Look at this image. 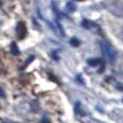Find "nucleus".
I'll use <instances>...</instances> for the list:
<instances>
[{"label":"nucleus","instance_id":"obj_9","mask_svg":"<svg viewBox=\"0 0 123 123\" xmlns=\"http://www.w3.org/2000/svg\"><path fill=\"white\" fill-rule=\"evenodd\" d=\"M2 91V90H0V96H4V93H3V92H1Z\"/></svg>","mask_w":123,"mask_h":123},{"label":"nucleus","instance_id":"obj_6","mask_svg":"<svg viewBox=\"0 0 123 123\" xmlns=\"http://www.w3.org/2000/svg\"><path fill=\"white\" fill-rule=\"evenodd\" d=\"M66 10H67V12H74V11L76 10V6H74V3H72V2H68L67 6H66Z\"/></svg>","mask_w":123,"mask_h":123},{"label":"nucleus","instance_id":"obj_10","mask_svg":"<svg viewBox=\"0 0 123 123\" xmlns=\"http://www.w3.org/2000/svg\"><path fill=\"white\" fill-rule=\"evenodd\" d=\"M76 1H83V0H76Z\"/></svg>","mask_w":123,"mask_h":123},{"label":"nucleus","instance_id":"obj_11","mask_svg":"<svg viewBox=\"0 0 123 123\" xmlns=\"http://www.w3.org/2000/svg\"><path fill=\"white\" fill-rule=\"evenodd\" d=\"M0 6H1V0H0Z\"/></svg>","mask_w":123,"mask_h":123},{"label":"nucleus","instance_id":"obj_8","mask_svg":"<svg viewBox=\"0 0 123 123\" xmlns=\"http://www.w3.org/2000/svg\"><path fill=\"white\" fill-rule=\"evenodd\" d=\"M32 60H34V56H32V55H31V56H30V58H29V60H27V61H26V62H25V64H24L23 68H24V67H26V66H27V65H28V64H29V63H30V62H31Z\"/></svg>","mask_w":123,"mask_h":123},{"label":"nucleus","instance_id":"obj_1","mask_svg":"<svg viewBox=\"0 0 123 123\" xmlns=\"http://www.w3.org/2000/svg\"><path fill=\"white\" fill-rule=\"evenodd\" d=\"M100 49H102L103 54L106 56V58L109 62H113V61H115L117 52H116V50L113 49L110 44H108V43L102 41V42H100Z\"/></svg>","mask_w":123,"mask_h":123},{"label":"nucleus","instance_id":"obj_4","mask_svg":"<svg viewBox=\"0 0 123 123\" xmlns=\"http://www.w3.org/2000/svg\"><path fill=\"white\" fill-rule=\"evenodd\" d=\"M87 64L92 67H96V66L103 65V61L100 58H90V60H87Z\"/></svg>","mask_w":123,"mask_h":123},{"label":"nucleus","instance_id":"obj_3","mask_svg":"<svg viewBox=\"0 0 123 123\" xmlns=\"http://www.w3.org/2000/svg\"><path fill=\"white\" fill-rule=\"evenodd\" d=\"M82 26L86 29H93V28H98V26L92 21H87V19H83L82 21Z\"/></svg>","mask_w":123,"mask_h":123},{"label":"nucleus","instance_id":"obj_7","mask_svg":"<svg viewBox=\"0 0 123 123\" xmlns=\"http://www.w3.org/2000/svg\"><path fill=\"white\" fill-rule=\"evenodd\" d=\"M69 43L72 45V47H74V48H77V47H79V45H80V41H79L77 38H71V39H70V41H69Z\"/></svg>","mask_w":123,"mask_h":123},{"label":"nucleus","instance_id":"obj_2","mask_svg":"<svg viewBox=\"0 0 123 123\" xmlns=\"http://www.w3.org/2000/svg\"><path fill=\"white\" fill-rule=\"evenodd\" d=\"M27 35V30H26V26L24 23H18L16 26V37L18 39H24Z\"/></svg>","mask_w":123,"mask_h":123},{"label":"nucleus","instance_id":"obj_5","mask_svg":"<svg viewBox=\"0 0 123 123\" xmlns=\"http://www.w3.org/2000/svg\"><path fill=\"white\" fill-rule=\"evenodd\" d=\"M10 51H11V53H12L13 55H17V54H19V50L17 49V45H16V43H14V42H13L12 44H11Z\"/></svg>","mask_w":123,"mask_h":123}]
</instances>
